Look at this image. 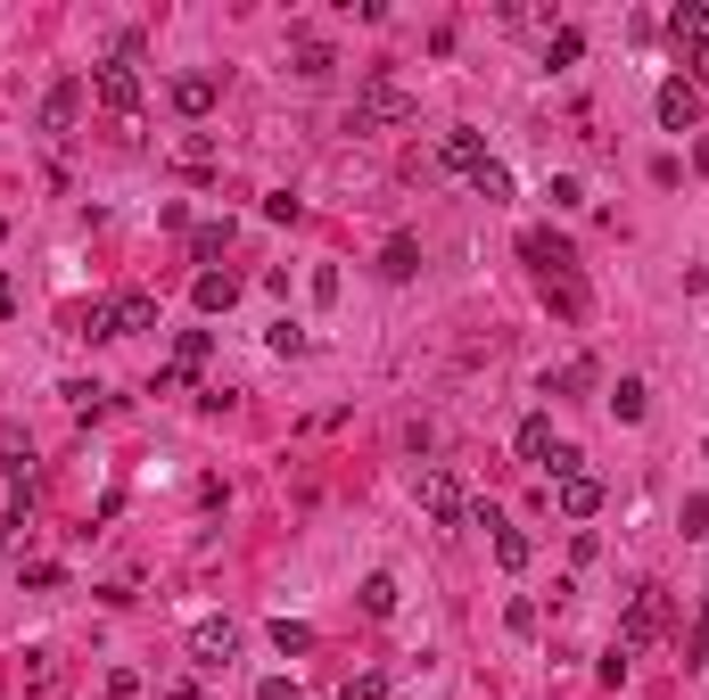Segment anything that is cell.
I'll use <instances>...</instances> for the list:
<instances>
[{
  "label": "cell",
  "instance_id": "cell-7",
  "mask_svg": "<svg viewBox=\"0 0 709 700\" xmlns=\"http://www.w3.org/2000/svg\"><path fill=\"white\" fill-rule=\"evenodd\" d=\"M141 330H157V297L149 289L108 297V338H141Z\"/></svg>",
  "mask_w": 709,
  "mask_h": 700
},
{
  "label": "cell",
  "instance_id": "cell-21",
  "mask_svg": "<svg viewBox=\"0 0 709 700\" xmlns=\"http://www.w3.org/2000/svg\"><path fill=\"white\" fill-rule=\"evenodd\" d=\"M273 651L280 660H305V651H314V627H305V618H273Z\"/></svg>",
  "mask_w": 709,
  "mask_h": 700
},
{
  "label": "cell",
  "instance_id": "cell-14",
  "mask_svg": "<svg viewBox=\"0 0 709 700\" xmlns=\"http://www.w3.org/2000/svg\"><path fill=\"white\" fill-rule=\"evenodd\" d=\"M437 166H454V173H479V166H486V141H479L470 124H454V132H446V148H437Z\"/></svg>",
  "mask_w": 709,
  "mask_h": 700
},
{
  "label": "cell",
  "instance_id": "cell-35",
  "mask_svg": "<svg viewBox=\"0 0 709 700\" xmlns=\"http://www.w3.org/2000/svg\"><path fill=\"white\" fill-rule=\"evenodd\" d=\"M685 67H693V92H709V41H701V50H685Z\"/></svg>",
  "mask_w": 709,
  "mask_h": 700
},
{
  "label": "cell",
  "instance_id": "cell-28",
  "mask_svg": "<svg viewBox=\"0 0 709 700\" xmlns=\"http://www.w3.org/2000/svg\"><path fill=\"white\" fill-rule=\"evenodd\" d=\"M544 198H553V215H578V206H586V182H578V173H553V190H544Z\"/></svg>",
  "mask_w": 709,
  "mask_h": 700
},
{
  "label": "cell",
  "instance_id": "cell-30",
  "mask_svg": "<svg viewBox=\"0 0 709 700\" xmlns=\"http://www.w3.org/2000/svg\"><path fill=\"white\" fill-rule=\"evenodd\" d=\"M627 667H635V651H618V643L602 651V684H611V692H618V684H627Z\"/></svg>",
  "mask_w": 709,
  "mask_h": 700
},
{
  "label": "cell",
  "instance_id": "cell-5",
  "mask_svg": "<svg viewBox=\"0 0 709 700\" xmlns=\"http://www.w3.org/2000/svg\"><path fill=\"white\" fill-rule=\"evenodd\" d=\"M520 256L537 264L544 280H561V273H578V248L561 240V231H544V222H537V231H520Z\"/></svg>",
  "mask_w": 709,
  "mask_h": 700
},
{
  "label": "cell",
  "instance_id": "cell-20",
  "mask_svg": "<svg viewBox=\"0 0 709 700\" xmlns=\"http://www.w3.org/2000/svg\"><path fill=\"white\" fill-rule=\"evenodd\" d=\"M173 157H182V173H215V157H224V148H215V132H182V148H173Z\"/></svg>",
  "mask_w": 709,
  "mask_h": 700
},
{
  "label": "cell",
  "instance_id": "cell-37",
  "mask_svg": "<svg viewBox=\"0 0 709 700\" xmlns=\"http://www.w3.org/2000/svg\"><path fill=\"white\" fill-rule=\"evenodd\" d=\"M693 166H701V173H709V141H693Z\"/></svg>",
  "mask_w": 709,
  "mask_h": 700
},
{
  "label": "cell",
  "instance_id": "cell-32",
  "mask_svg": "<svg viewBox=\"0 0 709 700\" xmlns=\"http://www.w3.org/2000/svg\"><path fill=\"white\" fill-rule=\"evenodd\" d=\"M676 528H685V535H701V528H709V503H701V495H685V511H676Z\"/></svg>",
  "mask_w": 709,
  "mask_h": 700
},
{
  "label": "cell",
  "instance_id": "cell-12",
  "mask_svg": "<svg viewBox=\"0 0 709 700\" xmlns=\"http://www.w3.org/2000/svg\"><path fill=\"white\" fill-rule=\"evenodd\" d=\"M553 454H561L553 421H544V412H528V421H520V461H528V470H544V479H553Z\"/></svg>",
  "mask_w": 709,
  "mask_h": 700
},
{
  "label": "cell",
  "instance_id": "cell-4",
  "mask_svg": "<svg viewBox=\"0 0 709 700\" xmlns=\"http://www.w3.org/2000/svg\"><path fill=\"white\" fill-rule=\"evenodd\" d=\"M92 99L108 116H141V74H132V58H108V67H92Z\"/></svg>",
  "mask_w": 709,
  "mask_h": 700
},
{
  "label": "cell",
  "instance_id": "cell-17",
  "mask_svg": "<svg viewBox=\"0 0 709 700\" xmlns=\"http://www.w3.org/2000/svg\"><path fill=\"white\" fill-rule=\"evenodd\" d=\"M544 305H553L561 322H586V280H578V273H561V280H544Z\"/></svg>",
  "mask_w": 709,
  "mask_h": 700
},
{
  "label": "cell",
  "instance_id": "cell-33",
  "mask_svg": "<svg viewBox=\"0 0 709 700\" xmlns=\"http://www.w3.org/2000/svg\"><path fill=\"white\" fill-rule=\"evenodd\" d=\"M256 700H305V692H298V676H264Z\"/></svg>",
  "mask_w": 709,
  "mask_h": 700
},
{
  "label": "cell",
  "instance_id": "cell-26",
  "mask_svg": "<svg viewBox=\"0 0 709 700\" xmlns=\"http://www.w3.org/2000/svg\"><path fill=\"white\" fill-rule=\"evenodd\" d=\"M67 405H75L83 421H108V412H116V396H108V387H92V379H75V387H67Z\"/></svg>",
  "mask_w": 709,
  "mask_h": 700
},
{
  "label": "cell",
  "instance_id": "cell-15",
  "mask_svg": "<svg viewBox=\"0 0 709 700\" xmlns=\"http://www.w3.org/2000/svg\"><path fill=\"white\" fill-rule=\"evenodd\" d=\"M669 41H676V50H701V41H709V9H701V0H676V9H669Z\"/></svg>",
  "mask_w": 709,
  "mask_h": 700
},
{
  "label": "cell",
  "instance_id": "cell-19",
  "mask_svg": "<svg viewBox=\"0 0 709 700\" xmlns=\"http://www.w3.org/2000/svg\"><path fill=\"white\" fill-rule=\"evenodd\" d=\"M586 58V34L578 25H553V34H544V67H578Z\"/></svg>",
  "mask_w": 709,
  "mask_h": 700
},
{
  "label": "cell",
  "instance_id": "cell-6",
  "mask_svg": "<svg viewBox=\"0 0 709 700\" xmlns=\"http://www.w3.org/2000/svg\"><path fill=\"white\" fill-rule=\"evenodd\" d=\"M652 116H660V132H693V124H701V92H693L685 74H669L660 99H652Z\"/></svg>",
  "mask_w": 709,
  "mask_h": 700
},
{
  "label": "cell",
  "instance_id": "cell-24",
  "mask_svg": "<svg viewBox=\"0 0 709 700\" xmlns=\"http://www.w3.org/2000/svg\"><path fill=\"white\" fill-rule=\"evenodd\" d=\"M380 273H388V280H412V273H421V240H388V248H380Z\"/></svg>",
  "mask_w": 709,
  "mask_h": 700
},
{
  "label": "cell",
  "instance_id": "cell-10",
  "mask_svg": "<svg viewBox=\"0 0 709 700\" xmlns=\"http://www.w3.org/2000/svg\"><path fill=\"white\" fill-rule=\"evenodd\" d=\"M470 519H486V528H495V560H504L512 577H520L528 560H537V544H528V528H504V519L486 511V503H470Z\"/></svg>",
  "mask_w": 709,
  "mask_h": 700
},
{
  "label": "cell",
  "instance_id": "cell-22",
  "mask_svg": "<svg viewBox=\"0 0 709 700\" xmlns=\"http://www.w3.org/2000/svg\"><path fill=\"white\" fill-rule=\"evenodd\" d=\"M289 67H298L305 83H322V74L338 67V50H331V41H298V50H289Z\"/></svg>",
  "mask_w": 709,
  "mask_h": 700
},
{
  "label": "cell",
  "instance_id": "cell-16",
  "mask_svg": "<svg viewBox=\"0 0 709 700\" xmlns=\"http://www.w3.org/2000/svg\"><path fill=\"white\" fill-rule=\"evenodd\" d=\"M173 108H182L190 124H199V116L215 108V74H173Z\"/></svg>",
  "mask_w": 709,
  "mask_h": 700
},
{
  "label": "cell",
  "instance_id": "cell-36",
  "mask_svg": "<svg viewBox=\"0 0 709 700\" xmlns=\"http://www.w3.org/2000/svg\"><path fill=\"white\" fill-rule=\"evenodd\" d=\"M166 700H206V692H199V684H173V692H166Z\"/></svg>",
  "mask_w": 709,
  "mask_h": 700
},
{
  "label": "cell",
  "instance_id": "cell-1",
  "mask_svg": "<svg viewBox=\"0 0 709 700\" xmlns=\"http://www.w3.org/2000/svg\"><path fill=\"white\" fill-rule=\"evenodd\" d=\"M380 124H412V92L388 67H372L363 83H354V132H380Z\"/></svg>",
  "mask_w": 709,
  "mask_h": 700
},
{
  "label": "cell",
  "instance_id": "cell-23",
  "mask_svg": "<svg viewBox=\"0 0 709 700\" xmlns=\"http://www.w3.org/2000/svg\"><path fill=\"white\" fill-rule=\"evenodd\" d=\"M363 618H396V577L388 569L363 577Z\"/></svg>",
  "mask_w": 709,
  "mask_h": 700
},
{
  "label": "cell",
  "instance_id": "cell-34",
  "mask_svg": "<svg viewBox=\"0 0 709 700\" xmlns=\"http://www.w3.org/2000/svg\"><path fill=\"white\" fill-rule=\"evenodd\" d=\"M347 700H388V676H354V684H347Z\"/></svg>",
  "mask_w": 709,
  "mask_h": 700
},
{
  "label": "cell",
  "instance_id": "cell-31",
  "mask_svg": "<svg viewBox=\"0 0 709 700\" xmlns=\"http://www.w3.org/2000/svg\"><path fill=\"white\" fill-rule=\"evenodd\" d=\"M504 618H512V635H537V618H544V610H537V602H528V593H520V602H512Z\"/></svg>",
  "mask_w": 709,
  "mask_h": 700
},
{
  "label": "cell",
  "instance_id": "cell-11",
  "mask_svg": "<svg viewBox=\"0 0 709 700\" xmlns=\"http://www.w3.org/2000/svg\"><path fill=\"white\" fill-rule=\"evenodd\" d=\"M190 305H199V314H231V305H240V273H231V264L224 273H199L190 280Z\"/></svg>",
  "mask_w": 709,
  "mask_h": 700
},
{
  "label": "cell",
  "instance_id": "cell-13",
  "mask_svg": "<svg viewBox=\"0 0 709 700\" xmlns=\"http://www.w3.org/2000/svg\"><path fill=\"white\" fill-rule=\"evenodd\" d=\"M83 99H92V83H58L50 99H41V132H75V116H83Z\"/></svg>",
  "mask_w": 709,
  "mask_h": 700
},
{
  "label": "cell",
  "instance_id": "cell-27",
  "mask_svg": "<svg viewBox=\"0 0 709 700\" xmlns=\"http://www.w3.org/2000/svg\"><path fill=\"white\" fill-rule=\"evenodd\" d=\"M470 190H479V198H512V166H504V157H486V166L470 173Z\"/></svg>",
  "mask_w": 709,
  "mask_h": 700
},
{
  "label": "cell",
  "instance_id": "cell-8",
  "mask_svg": "<svg viewBox=\"0 0 709 700\" xmlns=\"http://www.w3.org/2000/svg\"><path fill=\"white\" fill-rule=\"evenodd\" d=\"M231 651H240V627H231V618H199V627H190V660L199 667H224Z\"/></svg>",
  "mask_w": 709,
  "mask_h": 700
},
{
  "label": "cell",
  "instance_id": "cell-9",
  "mask_svg": "<svg viewBox=\"0 0 709 700\" xmlns=\"http://www.w3.org/2000/svg\"><path fill=\"white\" fill-rule=\"evenodd\" d=\"M553 503H561V519H594L602 511V479L594 470H569V479H553Z\"/></svg>",
  "mask_w": 709,
  "mask_h": 700
},
{
  "label": "cell",
  "instance_id": "cell-2",
  "mask_svg": "<svg viewBox=\"0 0 709 700\" xmlns=\"http://www.w3.org/2000/svg\"><path fill=\"white\" fill-rule=\"evenodd\" d=\"M421 511L437 519V528H470V495H462V479H454V470H421Z\"/></svg>",
  "mask_w": 709,
  "mask_h": 700
},
{
  "label": "cell",
  "instance_id": "cell-25",
  "mask_svg": "<svg viewBox=\"0 0 709 700\" xmlns=\"http://www.w3.org/2000/svg\"><path fill=\"white\" fill-rule=\"evenodd\" d=\"M611 412H618V421H644V412H652V387H644V379H618V387H611Z\"/></svg>",
  "mask_w": 709,
  "mask_h": 700
},
{
  "label": "cell",
  "instance_id": "cell-29",
  "mask_svg": "<svg viewBox=\"0 0 709 700\" xmlns=\"http://www.w3.org/2000/svg\"><path fill=\"white\" fill-rule=\"evenodd\" d=\"M206 347H215L206 330H182V347H173V371H199V363H206Z\"/></svg>",
  "mask_w": 709,
  "mask_h": 700
},
{
  "label": "cell",
  "instance_id": "cell-3",
  "mask_svg": "<svg viewBox=\"0 0 709 700\" xmlns=\"http://www.w3.org/2000/svg\"><path fill=\"white\" fill-rule=\"evenodd\" d=\"M660 627H669V586H644L627 602V627H618V651H644V643H660Z\"/></svg>",
  "mask_w": 709,
  "mask_h": 700
},
{
  "label": "cell",
  "instance_id": "cell-18",
  "mask_svg": "<svg viewBox=\"0 0 709 700\" xmlns=\"http://www.w3.org/2000/svg\"><path fill=\"white\" fill-rule=\"evenodd\" d=\"M224 248H231V215H224V222H199V231H190V256H199L206 273H215V256H224Z\"/></svg>",
  "mask_w": 709,
  "mask_h": 700
}]
</instances>
